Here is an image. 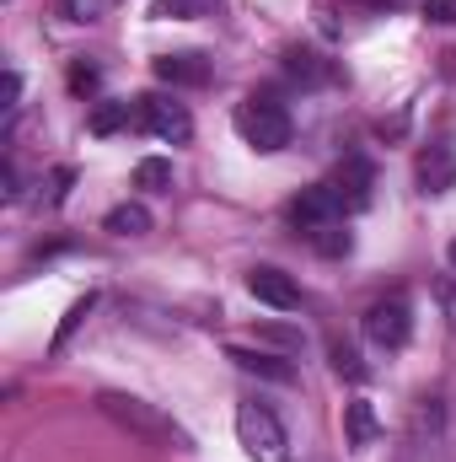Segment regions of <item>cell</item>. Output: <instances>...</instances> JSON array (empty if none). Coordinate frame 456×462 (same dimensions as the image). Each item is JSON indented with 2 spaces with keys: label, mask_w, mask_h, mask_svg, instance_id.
Returning a JSON list of instances; mask_svg holds the SVG:
<instances>
[{
  "label": "cell",
  "mask_w": 456,
  "mask_h": 462,
  "mask_svg": "<svg viewBox=\"0 0 456 462\" xmlns=\"http://www.w3.org/2000/svg\"><path fill=\"white\" fill-rule=\"evenodd\" d=\"M123 124H134V103L129 97H103V103H92V118H87V129L103 140V134H118Z\"/></svg>",
  "instance_id": "obj_14"
},
{
  "label": "cell",
  "mask_w": 456,
  "mask_h": 462,
  "mask_svg": "<svg viewBox=\"0 0 456 462\" xmlns=\"http://www.w3.org/2000/svg\"><path fill=\"white\" fill-rule=\"evenodd\" d=\"M65 87H70L76 97H92V92L103 87V65H97V60H87V54H81V60H70V70H65Z\"/></svg>",
  "instance_id": "obj_19"
},
{
  "label": "cell",
  "mask_w": 456,
  "mask_h": 462,
  "mask_svg": "<svg viewBox=\"0 0 456 462\" xmlns=\"http://www.w3.org/2000/svg\"><path fill=\"white\" fill-rule=\"evenodd\" d=\"M360 328H365V339L376 349H403L414 339V307L403 301V296H381V301H370L365 307V318H360Z\"/></svg>",
  "instance_id": "obj_4"
},
{
  "label": "cell",
  "mask_w": 456,
  "mask_h": 462,
  "mask_svg": "<svg viewBox=\"0 0 456 462\" xmlns=\"http://www.w3.org/2000/svg\"><path fill=\"white\" fill-rule=\"evenodd\" d=\"M419 11H424V22H435V27H456V0H419Z\"/></svg>",
  "instance_id": "obj_25"
},
{
  "label": "cell",
  "mask_w": 456,
  "mask_h": 462,
  "mask_svg": "<svg viewBox=\"0 0 456 462\" xmlns=\"http://www.w3.org/2000/svg\"><path fill=\"white\" fill-rule=\"evenodd\" d=\"M108 11V0H54V16L59 22H76V27H97Z\"/></svg>",
  "instance_id": "obj_20"
},
{
  "label": "cell",
  "mask_w": 456,
  "mask_h": 462,
  "mask_svg": "<svg viewBox=\"0 0 456 462\" xmlns=\"http://www.w3.org/2000/svg\"><path fill=\"white\" fill-rule=\"evenodd\" d=\"M70 183H76V167H54V172H49V183H43V189H49V194H43V205H49V210H59V205L70 199Z\"/></svg>",
  "instance_id": "obj_24"
},
{
  "label": "cell",
  "mask_w": 456,
  "mask_h": 462,
  "mask_svg": "<svg viewBox=\"0 0 456 462\" xmlns=\"http://www.w3.org/2000/svg\"><path fill=\"white\" fill-rule=\"evenodd\" d=\"M221 0H156L150 16L156 22H199V16H215Z\"/></svg>",
  "instance_id": "obj_16"
},
{
  "label": "cell",
  "mask_w": 456,
  "mask_h": 462,
  "mask_svg": "<svg viewBox=\"0 0 456 462\" xmlns=\"http://www.w3.org/2000/svg\"><path fill=\"white\" fill-rule=\"evenodd\" d=\"M446 263H451V269H456V236H451V247H446Z\"/></svg>",
  "instance_id": "obj_28"
},
{
  "label": "cell",
  "mask_w": 456,
  "mask_h": 462,
  "mask_svg": "<svg viewBox=\"0 0 456 462\" xmlns=\"http://www.w3.org/2000/svg\"><path fill=\"white\" fill-rule=\"evenodd\" d=\"M285 221L296 231H323V226H333V221H343V205H339V194H333V183H312V189H301L290 205H285Z\"/></svg>",
  "instance_id": "obj_5"
},
{
  "label": "cell",
  "mask_w": 456,
  "mask_h": 462,
  "mask_svg": "<svg viewBox=\"0 0 456 462\" xmlns=\"http://www.w3.org/2000/svg\"><path fill=\"white\" fill-rule=\"evenodd\" d=\"M16 108H22V76H16V70H5V129L16 124Z\"/></svg>",
  "instance_id": "obj_26"
},
{
  "label": "cell",
  "mask_w": 456,
  "mask_h": 462,
  "mask_svg": "<svg viewBox=\"0 0 456 462\" xmlns=\"http://www.w3.org/2000/svg\"><path fill=\"white\" fill-rule=\"evenodd\" d=\"M414 178H419V194H451L456 189V145L441 134L419 151L414 162Z\"/></svg>",
  "instance_id": "obj_8"
},
{
  "label": "cell",
  "mask_w": 456,
  "mask_h": 462,
  "mask_svg": "<svg viewBox=\"0 0 456 462\" xmlns=\"http://www.w3.org/2000/svg\"><path fill=\"white\" fill-rule=\"evenodd\" d=\"M231 124H236V134H242L252 151H263V156L285 151L290 134H296V129H290V114H285V103H279L274 92H247V97L236 103Z\"/></svg>",
  "instance_id": "obj_2"
},
{
  "label": "cell",
  "mask_w": 456,
  "mask_h": 462,
  "mask_svg": "<svg viewBox=\"0 0 456 462\" xmlns=\"http://www.w3.org/2000/svg\"><path fill=\"white\" fill-rule=\"evenodd\" d=\"M247 296L252 301H263V307H274V312H301V285L285 274V269H274V263H252L247 269Z\"/></svg>",
  "instance_id": "obj_7"
},
{
  "label": "cell",
  "mask_w": 456,
  "mask_h": 462,
  "mask_svg": "<svg viewBox=\"0 0 456 462\" xmlns=\"http://www.w3.org/2000/svg\"><path fill=\"white\" fill-rule=\"evenodd\" d=\"M381 5H408V0H381Z\"/></svg>",
  "instance_id": "obj_29"
},
{
  "label": "cell",
  "mask_w": 456,
  "mask_h": 462,
  "mask_svg": "<svg viewBox=\"0 0 456 462\" xmlns=\"http://www.w3.org/2000/svg\"><path fill=\"white\" fill-rule=\"evenodd\" d=\"M150 70H156V81L161 87H188V92H199V87H210L215 81V70H210V60L205 54H156L150 60Z\"/></svg>",
  "instance_id": "obj_10"
},
{
  "label": "cell",
  "mask_w": 456,
  "mask_h": 462,
  "mask_svg": "<svg viewBox=\"0 0 456 462\" xmlns=\"http://www.w3.org/2000/svg\"><path fill=\"white\" fill-rule=\"evenodd\" d=\"M328 183H333V194H339L343 216H360V210L370 205L376 172H370V162H365V156H343V162H339V172H333Z\"/></svg>",
  "instance_id": "obj_9"
},
{
  "label": "cell",
  "mask_w": 456,
  "mask_h": 462,
  "mask_svg": "<svg viewBox=\"0 0 456 462\" xmlns=\"http://www.w3.org/2000/svg\"><path fill=\"white\" fill-rule=\"evenodd\" d=\"M103 231H114V236H145L150 231V210L140 199H123V205H114L103 216Z\"/></svg>",
  "instance_id": "obj_15"
},
{
  "label": "cell",
  "mask_w": 456,
  "mask_h": 462,
  "mask_svg": "<svg viewBox=\"0 0 456 462\" xmlns=\"http://www.w3.org/2000/svg\"><path fill=\"white\" fill-rule=\"evenodd\" d=\"M92 312H97V296L87 291V296H81V301H76V307L65 312V323H59V334H54V345H49V355H65V345H70V334H76V328H81V323H87Z\"/></svg>",
  "instance_id": "obj_21"
},
{
  "label": "cell",
  "mask_w": 456,
  "mask_h": 462,
  "mask_svg": "<svg viewBox=\"0 0 456 462\" xmlns=\"http://www.w3.org/2000/svg\"><path fill=\"white\" fill-rule=\"evenodd\" d=\"M279 70H285L296 87H306V92H312V87L339 81V65H333V60H323L317 49H301V43H290V49L279 54Z\"/></svg>",
  "instance_id": "obj_12"
},
{
  "label": "cell",
  "mask_w": 456,
  "mask_h": 462,
  "mask_svg": "<svg viewBox=\"0 0 456 462\" xmlns=\"http://www.w3.org/2000/svg\"><path fill=\"white\" fill-rule=\"evenodd\" d=\"M343 441H349V452H370L381 441V420H376L370 398H349L343 403Z\"/></svg>",
  "instance_id": "obj_13"
},
{
  "label": "cell",
  "mask_w": 456,
  "mask_h": 462,
  "mask_svg": "<svg viewBox=\"0 0 456 462\" xmlns=\"http://www.w3.org/2000/svg\"><path fill=\"white\" fill-rule=\"evenodd\" d=\"M226 360H236L247 376L274 382V387H296V360L290 355H269V349H247V345H226Z\"/></svg>",
  "instance_id": "obj_11"
},
{
  "label": "cell",
  "mask_w": 456,
  "mask_h": 462,
  "mask_svg": "<svg viewBox=\"0 0 456 462\" xmlns=\"http://www.w3.org/2000/svg\"><path fill=\"white\" fill-rule=\"evenodd\" d=\"M263 339H274V345H285V349H301V334H290V328H263Z\"/></svg>",
  "instance_id": "obj_27"
},
{
  "label": "cell",
  "mask_w": 456,
  "mask_h": 462,
  "mask_svg": "<svg viewBox=\"0 0 456 462\" xmlns=\"http://www.w3.org/2000/svg\"><path fill=\"white\" fill-rule=\"evenodd\" d=\"M312 247L323 253V258H343L349 247H354V236L343 231V221H333V226H323V231H312Z\"/></svg>",
  "instance_id": "obj_22"
},
{
  "label": "cell",
  "mask_w": 456,
  "mask_h": 462,
  "mask_svg": "<svg viewBox=\"0 0 456 462\" xmlns=\"http://www.w3.org/2000/svg\"><path fill=\"white\" fill-rule=\"evenodd\" d=\"M134 124H145L150 134H161L172 145H188L194 140V118H188L183 103H172V97H134Z\"/></svg>",
  "instance_id": "obj_6"
},
{
  "label": "cell",
  "mask_w": 456,
  "mask_h": 462,
  "mask_svg": "<svg viewBox=\"0 0 456 462\" xmlns=\"http://www.w3.org/2000/svg\"><path fill=\"white\" fill-rule=\"evenodd\" d=\"M134 189H145V194H172V162L145 156V162L134 167Z\"/></svg>",
  "instance_id": "obj_18"
},
{
  "label": "cell",
  "mask_w": 456,
  "mask_h": 462,
  "mask_svg": "<svg viewBox=\"0 0 456 462\" xmlns=\"http://www.w3.org/2000/svg\"><path fill=\"white\" fill-rule=\"evenodd\" d=\"M97 409L114 420L118 430H129L134 441H145V447H156V452H194V436H188L178 420H167L156 403L134 398V393H97Z\"/></svg>",
  "instance_id": "obj_1"
},
{
  "label": "cell",
  "mask_w": 456,
  "mask_h": 462,
  "mask_svg": "<svg viewBox=\"0 0 456 462\" xmlns=\"http://www.w3.org/2000/svg\"><path fill=\"white\" fill-rule=\"evenodd\" d=\"M236 441H242V452L252 462H290V436H285L279 414L263 398L236 403Z\"/></svg>",
  "instance_id": "obj_3"
},
{
  "label": "cell",
  "mask_w": 456,
  "mask_h": 462,
  "mask_svg": "<svg viewBox=\"0 0 456 462\" xmlns=\"http://www.w3.org/2000/svg\"><path fill=\"white\" fill-rule=\"evenodd\" d=\"M430 296L441 301V318H446V328L456 334V269H451V274H435V280H430Z\"/></svg>",
  "instance_id": "obj_23"
},
{
  "label": "cell",
  "mask_w": 456,
  "mask_h": 462,
  "mask_svg": "<svg viewBox=\"0 0 456 462\" xmlns=\"http://www.w3.org/2000/svg\"><path fill=\"white\" fill-rule=\"evenodd\" d=\"M328 365L339 371L343 382H365L370 376V365L360 360V349L349 345V339H328Z\"/></svg>",
  "instance_id": "obj_17"
}]
</instances>
